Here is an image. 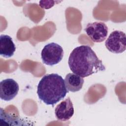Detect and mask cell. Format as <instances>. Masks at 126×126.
<instances>
[{"instance_id":"cell-1","label":"cell","mask_w":126,"mask_h":126,"mask_svg":"<svg viewBox=\"0 0 126 126\" xmlns=\"http://www.w3.org/2000/svg\"><path fill=\"white\" fill-rule=\"evenodd\" d=\"M68 64L73 73L82 78L105 70L102 61L88 45H81L75 48L69 55Z\"/></svg>"},{"instance_id":"cell-2","label":"cell","mask_w":126,"mask_h":126,"mask_svg":"<svg viewBox=\"0 0 126 126\" xmlns=\"http://www.w3.org/2000/svg\"><path fill=\"white\" fill-rule=\"evenodd\" d=\"M68 92L63 77L56 73L46 74L37 85L38 98L47 105L53 106L63 99Z\"/></svg>"},{"instance_id":"cell-3","label":"cell","mask_w":126,"mask_h":126,"mask_svg":"<svg viewBox=\"0 0 126 126\" xmlns=\"http://www.w3.org/2000/svg\"><path fill=\"white\" fill-rule=\"evenodd\" d=\"M63 56V50L61 46L51 42L44 46L41 53V57L43 63L53 66L59 63Z\"/></svg>"},{"instance_id":"cell-4","label":"cell","mask_w":126,"mask_h":126,"mask_svg":"<svg viewBox=\"0 0 126 126\" xmlns=\"http://www.w3.org/2000/svg\"><path fill=\"white\" fill-rule=\"evenodd\" d=\"M105 45L112 53L119 54L124 52L126 49V34L118 30L112 32L106 39Z\"/></svg>"},{"instance_id":"cell-5","label":"cell","mask_w":126,"mask_h":126,"mask_svg":"<svg viewBox=\"0 0 126 126\" xmlns=\"http://www.w3.org/2000/svg\"><path fill=\"white\" fill-rule=\"evenodd\" d=\"M108 31L107 25L102 22L89 23L85 29L88 36L94 42L103 41L107 36Z\"/></svg>"},{"instance_id":"cell-6","label":"cell","mask_w":126,"mask_h":126,"mask_svg":"<svg viewBox=\"0 0 126 126\" xmlns=\"http://www.w3.org/2000/svg\"><path fill=\"white\" fill-rule=\"evenodd\" d=\"M19 90L18 83L13 79L3 80L0 83V98L5 101H10L17 95Z\"/></svg>"},{"instance_id":"cell-7","label":"cell","mask_w":126,"mask_h":126,"mask_svg":"<svg viewBox=\"0 0 126 126\" xmlns=\"http://www.w3.org/2000/svg\"><path fill=\"white\" fill-rule=\"evenodd\" d=\"M55 114L57 119L61 121L69 120L74 114L73 103L69 98L64 99L58 104L55 110Z\"/></svg>"},{"instance_id":"cell-8","label":"cell","mask_w":126,"mask_h":126,"mask_svg":"<svg viewBox=\"0 0 126 126\" xmlns=\"http://www.w3.org/2000/svg\"><path fill=\"white\" fill-rule=\"evenodd\" d=\"M16 50V46L12 38L8 35L0 36V55L5 58L11 57Z\"/></svg>"},{"instance_id":"cell-9","label":"cell","mask_w":126,"mask_h":126,"mask_svg":"<svg viewBox=\"0 0 126 126\" xmlns=\"http://www.w3.org/2000/svg\"><path fill=\"white\" fill-rule=\"evenodd\" d=\"M64 84L67 91L76 92L80 91L83 85L84 79L73 73H69L65 77Z\"/></svg>"}]
</instances>
